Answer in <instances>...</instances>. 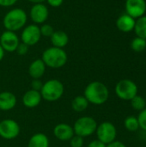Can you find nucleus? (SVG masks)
<instances>
[{
	"label": "nucleus",
	"instance_id": "e433bc0d",
	"mask_svg": "<svg viewBox=\"0 0 146 147\" xmlns=\"http://www.w3.org/2000/svg\"><path fill=\"white\" fill-rule=\"evenodd\" d=\"M0 36H1V34H0Z\"/></svg>",
	"mask_w": 146,
	"mask_h": 147
},
{
	"label": "nucleus",
	"instance_id": "b1692460",
	"mask_svg": "<svg viewBox=\"0 0 146 147\" xmlns=\"http://www.w3.org/2000/svg\"><path fill=\"white\" fill-rule=\"evenodd\" d=\"M131 47L134 52H137V53L143 52L146 48V40L144 38L137 36L132 40Z\"/></svg>",
	"mask_w": 146,
	"mask_h": 147
},
{
	"label": "nucleus",
	"instance_id": "aec40b11",
	"mask_svg": "<svg viewBox=\"0 0 146 147\" xmlns=\"http://www.w3.org/2000/svg\"><path fill=\"white\" fill-rule=\"evenodd\" d=\"M89 102L84 97V96H77L71 101V108L75 112L81 113L85 111L89 107Z\"/></svg>",
	"mask_w": 146,
	"mask_h": 147
},
{
	"label": "nucleus",
	"instance_id": "a878e982",
	"mask_svg": "<svg viewBox=\"0 0 146 147\" xmlns=\"http://www.w3.org/2000/svg\"><path fill=\"white\" fill-rule=\"evenodd\" d=\"M137 118H138L139 128H141L142 130L146 132V108L139 112Z\"/></svg>",
	"mask_w": 146,
	"mask_h": 147
},
{
	"label": "nucleus",
	"instance_id": "6ab92c4d",
	"mask_svg": "<svg viewBox=\"0 0 146 147\" xmlns=\"http://www.w3.org/2000/svg\"><path fill=\"white\" fill-rule=\"evenodd\" d=\"M28 147H49V139L45 134H34L29 139Z\"/></svg>",
	"mask_w": 146,
	"mask_h": 147
},
{
	"label": "nucleus",
	"instance_id": "f03ea898",
	"mask_svg": "<svg viewBox=\"0 0 146 147\" xmlns=\"http://www.w3.org/2000/svg\"><path fill=\"white\" fill-rule=\"evenodd\" d=\"M41 59L45 63L46 66L52 69H59L66 64L68 56L63 48L52 47L43 52Z\"/></svg>",
	"mask_w": 146,
	"mask_h": 147
},
{
	"label": "nucleus",
	"instance_id": "a211bd4d",
	"mask_svg": "<svg viewBox=\"0 0 146 147\" xmlns=\"http://www.w3.org/2000/svg\"><path fill=\"white\" fill-rule=\"evenodd\" d=\"M51 42L52 44V47L63 48L68 44L69 36L64 31H61V30L54 31L51 36Z\"/></svg>",
	"mask_w": 146,
	"mask_h": 147
},
{
	"label": "nucleus",
	"instance_id": "423d86ee",
	"mask_svg": "<svg viewBox=\"0 0 146 147\" xmlns=\"http://www.w3.org/2000/svg\"><path fill=\"white\" fill-rule=\"evenodd\" d=\"M116 96L123 101H131L134 96L138 95V85L131 79L120 80L114 88Z\"/></svg>",
	"mask_w": 146,
	"mask_h": 147
},
{
	"label": "nucleus",
	"instance_id": "39448f33",
	"mask_svg": "<svg viewBox=\"0 0 146 147\" xmlns=\"http://www.w3.org/2000/svg\"><path fill=\"white\" fill-rule=\"evenodd\" d=\"M97 126L98 124L93 117L82 116L74 122L72 127L76 135L85 138L96 134Z\"/></svg>",
	"mask_w": 146,
	"mask_h": 147
},
{
	"label": "nucleus",
	"instance_id": "4be33fe9",
	"mask_svg": "<svg viewBox=\"0 0 146 147\" xmlns=\"http://www.w3.org/2000/svg\"><path fill=\"white\" fill-rule=\"evenodd\" d=\"M124 126H125V128L129 132L137 131L139 128L138 118L135 116H133V115L126 117L124 121Z\"/></svg>",
	"mask_w": 146,
	"mask_h": 147
},
{
	"label": "nucleus",
	"instance_id": "cd10ccee",
	"mask_svg": "<svg viewBox=\"0 0 146 147\" xmlns=\"http://www.w3.org/2000/svg\"><path fill=\"white\" fill-rule=\"evenodd\" d=\"M28 48H29V47L28 46V45H26V44H24V43H19V45H18V47H17V48H16V53L19 54V55H26L27 53H28Z\"/></svg>",
	"mask_w": 146,
	"mask_h": 147
},
{
	"label": "nucleus",
	"instance_id": "2eb2a0df",
	"mask_svg": "<svg viewBox=\"0 0 146 147\" xmlns=\"http://www.w3.org/2000/svg\"><path fill=\"white\" fill-rule=\"evenodd\" d=\"M17 102L16 96L10 91L0 92V111H9L13 109Z\"/></svg>",
	"mask_w": 146,
	"mask_h": 147
},
{
	"label": "nucleus",
	"instance_id": "f3484780",
	"mask_svg": "<svg viewBox=\"0 0 146 147\" xmlns=\"http://www.w3.org/2000/svg\"><path fill=\"white\" fill-rule=\"evenodd\" d=\"M46 65L41 59L34 60L28 67V74L33 79H40L46 71Z\"/></svg>",
	"mask_w": 146,
	"mask_h": 147
},
{
	"label": "nucleus",
	"instance_id": "1a4fd4ad",
	"mask_svg": "<svg viewBox=\"0 0 146 147\" xmlns=\"http://www.w3.org/2000/svg\"><path fill=\"white\" fill-rule=\"evenodd\" d=\"M41 38L40 27L35 24H30L25 27L22 32V42L28 47L37 44Z\"/></svg>",
	"mask_w": 146,
	"mask_h": 147
},
{
	"label": "nucleus",
	"instance_id": "c9c22d12",
	"mask_svg": "<svg viewBox=\"0 0 146 147\" xmlns=\"http://www.w3.org/2000/svg\"><path fill=\"white\" fill-rule=\"evenodd\" d=\"M145 102H146V96H145Z\"/></svg>",
	"mask_w": 146,
	"mask_h": 147
},
{
	"label": "nucleus",
	"instance_id": "c85d7f7f",
	"mask_svg": "<svg viewBox=\"0 0 146 147\" xmlns=\"http://www.w3.org/2000/svg\"><path fill=\"white\" fill-rule=\"evenodd\" d=\"M42 86H43V83L40 79H33V81L31 83V89L32 90L40 91Z\"/></svg>",
	"mask_w": 146,
	"mask_h": 147
},
{
	"label": "nucleus",
	"instance_id": "2f4dec72",
	"mask_svg": "<svg viewBox=\"0 0 146 147\" xmlns=\"http://www.w3.org/2000/svg\"><path fill=\"white\" fill-rule=\"evenodd\" d=\"M46 2L50 6L56 8V7H59L63 3L64 0H46Z\"/></svg>",
	"mask_w": 146,
	"mask_h": 147
},
{
	"label": "nucleus",
	"instance_id": "20e7f679",
	"mask_svg": "<svg viewBox=\"0 0 146 147\" xmlns=\"http://www.w3.org/2000/svg\"><path fill=\"white\" fill-rule=\"evenodd\" d=\"M40 92L43 100L52 102L59 100L63 96L65 87L61 81L58 79H50L43 84Z\"/></svg>",
	"mask_w": 146,
	"mask_h": 147
},
{
	"label": "nucleus",
	"instance_id": "ddd939ff",
	"mask_svg": "<svg viewBox=\"0 0 146 147\" xmlns=\"http://www.w3.org/2000/svg\"><path fill=\"white\" fill-rule=\"evenodd\" d=\"M74 130L72 126L67 123L57 124L53 128L54 137L60 141H70V140L74 136Z\"/></svg>",
	"mask_w": 146,
	"mask_h": 147
},
{
	"label": "nucleus",
	"instance_id": "9b49d317",
	"mask_svg": "<svg viewBox=\"0 0 146 147\" xmlns=\"http://www.w3.org/2000/svg\"><path fill=\"white\" fill-rule=\"evenodd\" d=\"M20 40L15 32L6 30L0 36V45L4 51L9 53H13L16 50Z\"/></svg>",
	"mask_w": 146,
	"mask_h": 147
},
{
	"label": "nucleus",
	"instance_id": "dca6fc26",
	"mask_svg": "<svg viewBox=\"0 0 146 147\" xmlns=\"http://www.w3.org/2000/svg\"><path fill=\"white\" fill-rule=\"evenodd\" d=\"M136 20L127 14H123L118 17L116 21V26L118 29L124 33L131 32L134 29Z\"/></svg>",
	"mask_w": 146,
	"mask_h": 147
},
{
	"label": "nucleus",
	"instance_id": "72a5a7b5",
	"mask_svg": "<svg viewBox=\"0 0 146 147\" xmlns=\"http://www.w3.org/2000/svg\"><path fill=\"white\" fill-rule=\"evenodd\" d=\"M4 53H5V51L3 50V48L2 46L0 45V61L3 59V57H4Z\"/></svg>",
	"mask_w": 146,
	"mask_h": 147
},
{
	"label": "nucleus",
	"instance_id": "0eeeda50",
	"mask_svg": "<svg viewBox=\"0 0 146 147\" xmlns=\"http://www.w3.org/2000/svg\"><path fill=\"white\" fill-rule=\"evenodd\" d=\"M96 134L98 140L105 145H108L116 140L117 129L112 122L104 121L97 126Z\"/></svg>",
	"mask_w": 146,
	"mask_h": 147
},
{
	"label": "nucleus",
	"instance_id": "9d476101",
	"mask_svg": "<svg viewBox=\"0 0 146 147\" xmlns=\"http://www.w3.org/2000/svg\"><path fill=\"white\" fill-rule=\"evenodd\" d=\"M125 8L127 15L138 19L145 14L146 2L145 0H126Z\"/></svg>",
	"mask_w": 146,
	"mask_h": 147
},
{
	"label": "nucleus",
	"instance_id": "c756f323",
	"mask_svg": "<svg viewBox=\"0 0 146 147\" xmlns=\"http://www.w3.org/2000/svg\"><path fill=\"white\" fill-rule=\"evenodd\" d=\"M87 147H107V145H105L98 140H94L90 143H89Z\"/></svg>",
	"mask_w": 146,
	"mask_h": 147
},
{
	"label": "nucleus",
	"instance_id": "7ed1b4c3",
	"mask_svg": "<svg viewBox=\"0 0 146 147\" xmlns=\"http://www.w3.org/2000/svg\"><path fill=\"white\" fill-rule=\"evenodd\" d=\"M27 19L28 16L25 10L20 8H15L4 16L3 24L6 30L15 32L25 26Z\"/></svg>",
	"mask_w": 146,
	"mask_h": 147
},
{
	"label": "nucleus",
	"instance_id": "412c9836",
	"mask_svg": "<svg viewBox=\"0 0 146 147\" xmlns=\"http://www.w3.org/2000/svg\"><path fill=\"white\" fill-rule=\"evenodd\" d=\"M133 30L138 37L146 40V16H143L136 20Z\"/></svg>",
	"mask_w": 146,
	"mask_h": 147
},
{
	"label": "nucleus",
	"instance_id": "bb28decb",
	"mask_svg": "<svg viewBox=\"0 0 146 147\" xmlns=\"http://www.w3.org/2000/svg\"><path fill=\"white\" fill-rule=\"evenodd\" d=\"M83 139L84 138H83L81 136L74 134V136L70 140L71 147H83V144H84Z\"/></svg>",
	"mask_w": 146,
	"mask_h": 147
},
{
	"label": "nucleus",
	"instance_id": "4468645a",
	"mask_svg": "<svg viewBox=\"0 0 146 147\" xmlns=\"http://www.w3.org/2000/svg\"><path fill=\"white\" fill-rule=\"evenodd\" d=\"M42 101V96L40 91L28 90L22 96V103L28 109H34L40 105Z\"/></svg>",
	"mask_w": 146,
	"mask_h": 147
},
{
	"label": "nucleus",
	"instance_id": "5701e85b",
	"mask_svg": "<svg viewBox=\"0 0 146 147\" xmlns=\"http://www.w3.org/2000/svg\"><path fill=\"white\" fill-rule=\"evenodd\" d=\"M130 102H131L132 108L134 110H137V111H139L140 112L141 110L145 109L146 108L145 99V97H143L141 96L137 95Z\"/></svg>",
	"mask_w": 146,
	"mask_h": 147
},
{
	"label": "nucleus",
	"instance_id": "f704fd0d",
	"mask_svg": "<svg viewBox=\"0 0 146 147\" xmlns=\"http://www.w3.org/2000/svg\"><path fill=\"white\" fill-rule=\"evenodd\" d=\"M28 1H30L34 3H42L43 2H45L46 0H28Z\"/></svg>",
	"mask_w": 146,
	"mask_h": 147
},
{
	"label": "nucleus",
	"instance_id": "6e6552de",
	"mask_svg": "<svg viewBox=\"0 0 146 147\" xmlns=\"http://www.w3.org/2000/svg\"><path fill=\"white\" fill-rule=\"evenodd\" d=\"M21 127L19 124L12 119H4L0 121V137L10 140L20 134Z\"/></svg>",
	"mask_w": 146,
	"mask_h": 147
},
{
	"label": "nucleus",
	"instance_id": "7c9ffc66",
	"mask_svg": "<svg viewBox=\"0 0 146 147\" xmlns=\"http://www.w3.org/2000/svg\"><path fill=\"white\" fill-rule=\"evenodd\" d=\"M17 0H0V6L3 7H9L14 5Z\"/></svg>",
	"mask_w": 146,
	"mask_h": 147
},
{
	"label": "nucleus",
	"instance_id": "473e14b6",
	"mask_svg": "<svg viewBox=\"0 0 146 147\" xmlns=\"http://www.w3.org/2000/svg\"><path fill=\"white\" fill-rule=\"evenodd\" d=\"M107 147H126V145L120 141H118V140H114V142L107 145Z\"/></svg>",
	"mask_w": 146,
	"mask_h": 147
},
{
	"label": "nucleus",
	"instance_id": "393cba45",
	"mask_svg": "<svg viewBox=\"0 0 146 147\" xmlns=\"http://www.w3.org/2000/svg\"><path fill=\"white\" fill-rule=\"evenodd\" d=\"M40 30L41 36H45V37H51L54 32L52 26H51L50 24H43L41 27H40Z\"/></svg>",
	"mask_w": 146,
	"mask_h": 147
},
{
	"label": "nucleus",
	"instance_id": "f257e3e1",
	"mask_svg": "<svg viewBox=\"0 0 146 147\" xmlns=\"http://www.w3.org/2000/svg\"><path fill=\"white\" fill-rule=\"evenodd\" d=\"M84 97L94 105L104 104L109 97V90L106 84L99 81L89 83L84 89Z\"/></svg>",
	"mask_w": 146,
	"mask_h": 147
},
{
	"label": "nucleus",
	"instance_id": "f8f14e48",
	"mask_svg": "<svg viewBox=\"0 0 146 147\" xmlns=\"http://www.w3.org/2000/svg\"><path fill=\"white\" fill-rule=\"evenodd\" d=\"M49 16L48 8L43 3H34L30 9V18L36 24L44 23Z\"/></svg>",
	"mask_w": 146,
	"mask_h": 147
}]
</instances>
